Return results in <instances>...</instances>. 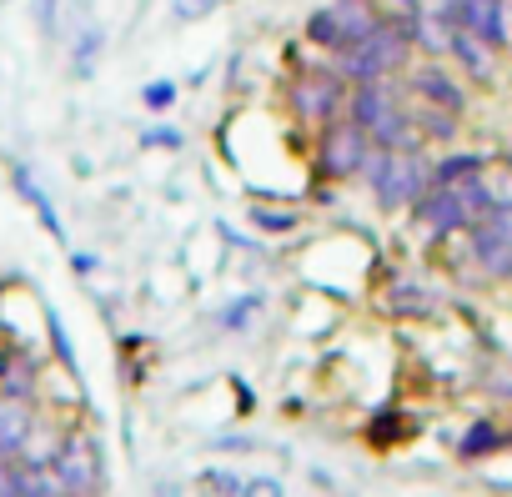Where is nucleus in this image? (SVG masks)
<instances>
[{
    "label": "nucleus",
    "mask_w": 512,
    "mask_h": 497,
    "mask_svg": "<svg viewBox=\"0 0 512 497\" xmlns=\"http://www.w3.org/2000/svg\"><path fill=\"white\" fill-rule=\"evenodd\" d=\"M407 61H412L407 16H382L352 51L337 56V71L347 76V86H362V81H392L397 71H407Z\"/></svg>",
    "instance_id": "1"
},
{
    "label": "nucleus",
    "mask_w": 512,
    "mask_h": 497,
    "mask_svg": "<svg viewBox=\"0 0 512 497\" xmlns=\"http://www.w3.org/2000/svg\"><path fill=\"white\" fill-rule=\"evenodd\" d=\"M362 181L377 191L382 211H402V206H417V196L432 186V161L422 146H412V151L372 146V156L362 161Z\"/></svg>",
    "instance_id": "2"
},
{
    "label": "nucleus",
    "mask_w": 512,
    "mask_h": 497,
    "mask_svg": "<svg viewBox=\"0 0 512 497\" xmlns=\"http://www.w3.org/2000/svg\"><path fill=\"white\" fill-rule=\"evenodd\" d=\"M492 201H497V196H492V186H487L482 176H467V181H432V186L417 196L412 216H417L432 236H452V231H467Z\"/></svg>",
    "instance_id": "3"
},
{
    "label": "nucleus",
    "mask_w": 512,
    "mask_h": 497,
    "mask_svg": "<svg viewBox=\"0 0 512 497\" xmlns=\"http://www.w3.org/2000/svg\"><path fill=\"white\" fill-rule=\"evenodd\" d=\"M372 156V136L367 126H357L352 116H337L317 131V151H312V171L322 181H352L362 176V161Z\"/></svg>",
    "instance_id": "4"
},
{
    "label": "nucleus",
    "mask_w": 512,
    "mask_h": 497,
    "mask_svg": "<svg viewBox=\"0 0 512 497\" xmlns=\"http://www.w3.org/2000/svg\"><path fill=\"white\" fill-rule=\"evenodd\" d=\"M347 76L332 66V71H307V76H297L292 86H287V106H292V116L307 126V131H322L327 121H337V116H347Z\"/></svg>",
    "instance_id": "5"
},
{
    "label": "nucleus",
    "mask_w": 512,
    "mask_h": 497,
    "mask_svg": "<svg viewBox=\"0 0 512 497\" xmlns=\"http://www.w3.org/2000/svg\"><path fill=\"white\" fill-rule=\"evenodd\" d=\"M467 236H472V262L487 272V277H512V201H492L472 226H467Z\"/></svg>",
    "instance_id": "6"
},
{
    "label": "nucleus",
    "mask_w": 512,
    "mask_h": 497,
    "mask_svg": "<svg viewBox=\"0 0 512 497\" xmlns=\"http://www.w3.org/2000/svg\"><path fill=\"white\" fill-rule=\"evenodd\" d=\"M452 21L477 36L487 51H507L512 41V21H507V0H462V6L452 11Z\"/></svg>",
    "instance_id": "7"
},
{
    "label": "nucleus",
    "mask_w": 512,
    "mask_h": 497,
    "mask_svg": "<svg viewBox=\"0 0 512 497\" xmlns=\"http://www.w3.org/2000/svg\"><path fill=\"white\" fill-rule=\"evenodd\" d=\"M51 477H56V487H61L66 497H86V492H96V482H101L96 452H91L86 442H61L56 457H51Z\"/></svg>",
    "instance_id": "8"
},
{
    "label": "nucleus",
    "mask_w": 512,
    "mask_h": 497,
    "mask_svg": "<svg viewBox=\"0 0 512 497\" xmlns=\"http://www.w3.org/2000/svg\"><path fill=\"white\" fill-rule=\"evenodd\" d=\"M407 86H412V101H422V106H437V111H452V116L467 111V91H462L457 76L442 71V66H417Z\"/></svg>",
    "instance_id": "9"
},
{
    "label": "nucleus",
    "mask_w": 512,
    "mask_h": 497,
    "mask_svg": "<svg viewBox=\"0 0 512 497\" xmlns=\"http://www.w3.org/2000/svg\"><path fill=\"white\" fill-rule=\"evenodd\" d=\"M106 51V26L86 11V0H76V26H71V71L76 76H91L96 61Z\"/></svg>",
    "instance_id": "10"
},
{
    "label": "nucleus",
    "mask_w": 512,
    "mask_h": 497,
    "mask_svg": "<svg viewBox=\"0 0 512 497\" xmlns=\"http://www.w3.org/2000/svg\"><path fill=\"white\" fill-rule=\"evenodd\" d=\"M11 186H16V191H21V201L41 216V226L51 231V241H66V226H61V216H56V201H51V191L31 176V166L11 161Z\"/></svg>",
    "instance_id": "11"
},
{
    "label": "nucleus",
    "mask_w": 512,
    "mask_h": 497,
    "mask_svg": "<svg viewBox=\"0 0 512 497\" xmlns=\"http://www.w3.org/2000/svg\"><path fill=\"white\" fill-rule=\"evenodd\" d=\"M31 437V412L16 397H0V457H16Z\"/></svg>",
    "instance_id": "12"
},
{
    "label": "nucleus",
    "mask_w": 512,
    "mask_h": 497,
    "mask_svg": "<svg viewBox=\"0 0 512 497\" xmlns=\"http://www.w3.org/2000/svg\"><path fill=\"white\" fill-rule=\"evenodd\" d=\"M302 31H307V46H317L322 56H342V51H347V36H342V26H337V16H332V6H322V11H312Z\"/></svg>",
    "instance_id": "13"
},
{
    "label": "nucleus",
    "mask_w": 512,
    "mask_h": 497,
    "mask_svg": "<svg viewBox=\"0 0 512 497\" xmlns=\"http://www.w3.org/2000/svg\"><path fill=\"white\" fill-rule=\"evenodd\" d=\"M447 56H457V61H462V71H467L472 81H487V76H492V51H487L477 36H467L462 26H457V36H452V51H447Z\"/></svg>",
    "instance_id": "14"
},
{
    "label": "nucleus",
    "mask_w": 512,
    "mask_h": 497,
    "mask_svg": "<svg viewBox=\"0 0 512 497\" xmlns=\"http://www.w3.org/2000/svg\"><path fill=\"white\" fill-rule=\"evenodd\" d=\"M507 447V432L497 427V422H472L467 432H462V442H457V452L472 462V457H492V452H502Z\"/></svg>",
    "instance_id": "15"
},
{
    "label": "nucleus",
    "mask_w": 512,
    "mask_h": 497,
    "mask_svg": "<svg viewBox=\"0 0 512 497\" xmlns=\"http://www.w3.org/2000/svg\"><path fill=\"white\" fill-rule=\"evenodd\" d=\"M487 161L477 151H457V156H442L432 161V181H467V176H482Z\"/></svg>",
    "instance_id": "16"
},
{
    "label": "nucleus",
    "mask_w": 512,
    "mask_h": 497,
    "mask_svg": "<svg viewBox=\"0 0 512 497\" xmlns=\"http://www.w3.org/2000/svg\"><path fill=\"white\" fill-rule=\"evenodd\" d=\"M61 0H31V21H36V31L46 36V41H61L66 31H61Z\"/></svg>",
    "instance_id": "17"
},
{
    "label": "nucleus",
    "mask_w": 512,
    "mask_h": 497,
    "mask_svg": "<svg viewBox=\"0 0 512 497\" xmlns=\"http://www.w3.org/2000/svg\"><path fill=\"white\" fill-rule=\"evenodd\" d=\"M46 332H51V347H56V357H61V367H66V372L76 377V372H81V362H76V347H71V332L61 327V317H56L51 307H46Z\"/></svg>",
    "instance_id": "18"
},
{
    "label": "nucleus",
    "mask_w": 512,
    "mask_h": 497,
    "mask_svg": "<svg viewBox=\"0 0 512 497\" xmlns=\"http://www.w3.org/2000/svg\"><path fill=\"white\" fill-rule=\"evenodd\" d=\"M176 96H181V86H176V81H166V76L141 86V106H146V111H156V116H161V111H171V106H176Z\"/></svg>",
    "instance_id": "19"
},
{
    "label": "nucleus",
    "mask_w": 512,
    "mask_h": 497,
    "mask_svg": "<svg viewBox=\"0 0 512 497\" xmlns=\"http://www.w3.org/2000/svg\"><path fill=\"white\" fill-rule=\"evenodd\" d=\"M246 216L262 226V231H297V221H302L297 211H272V206H251Z\"/></svg>",
    "instance_id": "20"
},
{
    "label": "nucleus",
    "mask_w": 512,
    "mask_h": 497,
    "mask_svg": "<svg viewBox=\"0 0 512 497\" xmlns=\"http://www.w3.org/2000/svg\"><path fill=\"white\" fill-rule=\"evenodd\" d=\"M251 312H256V297H236V302L221 312V332H241V327L251 322Z\"/></svg>",
    "instance_id": "21"
},
{
    "label": "nucleus",
    "mask_w": 512,
    "mask_h": 497,
    "mask_svg": "<svg viewBox=\"0 0 512 497\" xmlns=\"http://www.w3.org/2000/svg\"><path fill=\"white\" fill-rule=\"evenodd\" d=\"M221 6V0H171V16L176 21H201V16H211Z\"/></svg>",
    "instance_id": "22"
},
{
    "label": "nucleus",
    "mask_w": 512,
    "mask_h": 497,
    "mask_svg": "<svg viewBox=\"0 0 512 497\" xmlns=\"http://www.w3.org/2000/svg\"><path fill=\"white\" fill-rule=\"evenodd\" d=\"M141 146H151V151H156V146L176 151V146H181V131H176V126H146V131H141Z\"/></svg>",
    "instance_id": "23"
},
{
    "label": "nucleus",
    "mask_w": 512,
    "mask_h": 497,
    "mask_svg": "<svg viewBox=\"0 0 512 497\" xmlns=\"http://www.w3.org/2000/svg\"><path fill=\"white\" fill-rule=\"evenodd\" d=\"M412 287H417V282H397V292H392V307H397V312H427V297H417Z\"/></svg>",
    "instance_id": "24"
},
{
    "label": "nucleus",
    "mask_w": 512,
    "mask_h": 497,
    "mask_svg": "<svg viewBox=\"0 0 512 497\" xmlns=\"http://www.w3.org/2000/svg\"><path fill=\"white\" fill-rule=\"evenodd\" d=\"M201 482H211L216 492H226V497H246V482L241 477H231V472H201Z\"/></svg>",
    "instance_id": "25"
},
{
    "label": "nucleus",
    "mask_w": 512,
    "mask_h": 497,
    "mask_svg": "<svg viewBox=\"0 0 512 497\" xmlns=\"http://www.w3.org/2000/svg\"><path fill=\"white\" fill-rule=\"evenodd\" d=\"M246 497H282V492L272 477H256V482H246Z\"/></svg>",
    "instance_id": "26"
},
{
    "label": "nucleus",
    "mask_w": 512,
    "mask_h": 497,
    "mask_svg": "<svg viewBox=\"0 0 512 497\" xmlns=\"http://www.w3.org/2000/svg\"><path fill=\"white\" fill-rule=\"evenodd\" d=\"M457 6H462V0H417L412 11H437V16H452Z\"/></svg>",
    "instance_id": "27"
},
{
    "label": "nucleus",
    "mask_w": 512,
    "mask_h": 497,
    "mask_svg": "<svg viewBox=\"0 0 512 497\" xmlns=\"http://www.w3.org/2000/svg\"><path fill=\"white\" fill-rule=\"evenodd\" d=\"M377 6H382L387 16H407V11L417 6V0H377Z\"/></svg>",
    "instance_id": "28"
},
{
    "label": "nucleus",
    "mask_w": 512,
    "mask_h": 497,
    "mask_svg": "<svg viewBox=\"0 0 512 497\" xmlns=\"http://www.w3.org/2000/svg\"><path fill=\"white\" fill-rule=\"evenodd\" d=\"M71 267H76V272H96V257H91V252H71Z\"/></svg>",
    "instance_id": "29"
}]
</instances>
